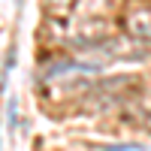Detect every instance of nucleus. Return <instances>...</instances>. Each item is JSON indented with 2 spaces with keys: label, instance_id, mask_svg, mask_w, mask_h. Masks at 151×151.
<instances>
[{
  "label": "nucleus",
  "instance_id": "f257e3e1",
  "mask_svg": "<svg viewBox=\"0 0 151 151\" xmlns=\"http://www.w3.org/2000/svg\"><path fill=\"white\" fill-rule=\"evenodd\" d=\"M124 27L130 30V36H151V6H136L127 12L124 18Z\"/></svg>",
  "mask_w": 151,
  "mask_h": 151
},
{
  "label": "nucleus",
  "instance_id": "f03ea898",
  "mask_svg": "<svg viewBox=\"0 0 151 151\" xmlns=\"http://www.w3.org/2000/svg\"><path fill=\"white\" fill-rule=\"evenodd\" d=\"M6 124H9V130L18 127V103H15V100L6 103Z\"/></svg>",
  "mask_w": 151,
  "mask_h": 151
},
{
  "label": "nucleus",
  "instance_id": "7ed1b4c3",
  "mask_svg": "<svg viewBox=\"0 0 151 151\" xmlns=\"http://www.w3.org/2000/svg\"><path fill=\"white\" fill-rule=\"evenodd\" d=\"M15 3H18V6H21V0H15Z\"/></svg>",
  "mask_w": 151,
  "mask_h": 151
}]
</instances>
